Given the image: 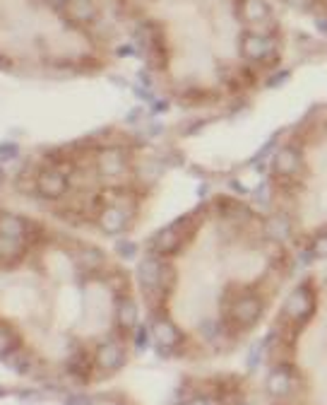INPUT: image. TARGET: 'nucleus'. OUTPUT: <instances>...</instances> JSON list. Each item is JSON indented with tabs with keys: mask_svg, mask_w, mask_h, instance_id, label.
<instances>
[{
	"mask_svg": "<svg viewBox=\"0 0 327 405\" xmlns=\"http://www.w3.org/2000/svg\"><path fill=\"white\" fill-rule=\"evenodd\" d=\"M315 312V289L310 282H301L289 292V297L284 299V312L282 316L294 326L308 323L310 316Z\"/></svg>",
	"mask_w": 327,
	"mask_h": 405,
	"instance_id": "obj_1",
	"label": "nucleus"
},
{
	"mask_svg": "<svg viewBox=\"0 0 327 405\" xmlns=\"http://www.w3.org/2000/svg\"><path fill=\"white\" fill-rule=\"evenodd\" d=\"M262 314H265V302L257 294H241V297L231 299L226 319H229V326L246 330V328H253L262 319Z\"/></svg>",
	"mask_w": 327,
	"mask_h": 405,
	"instance_id": "obj_2",
	"label": "nucleus"
},
{
	"mask_svg": "<svg viewBox=\"0 0 327 405\" xmlns=\"http://www.w3.org/2000/svg\"><path fill=\"white\" fill-rule=\"evenodd\" d=\"M164 268L166 263L161 261V256H145L137 266V285L145 292V297L154 304V299L161 302V277H164Z\"/></svg>",
	"mask_w": 327,
	"mask_h": 405,
	"instance_id": "obj_3",
	"label": "nucleus"
},
{
	"mask_svg": "<svg viewBox=\"0 0 327 405\" xmlns=\"http://www.w3.org/2000/svg\"><path fill=\"white\" fill-rule=\"evenodd\" d=\"M34 186L46 201H61L70 188V176L61 167H44L34 178Z\"/></svg>",
	"mask_w": 327,
	"mask_h": 405,
	"instance_id": "obj_4",
	"label": "nucleus"
},
{
	"mask_svg": "<svg viewBox=\"0 0 327 405\" xmlns=\"http://www.w3.org/2000/svg\"><path fill=\"white\" fill-rule=\"evenodd\" d=\"M152 340H154V350L161 357H171L183 345L186 338H183V330L173 321H168L166 316H159L152 321Z\"/></svg>",
	"mask_w": 327,
	"mask_h": 405,
	"instance_id": "obj_5",
	"label": "nucleus"
},
{
	"mask_svg": "<svg viewBox=\"0 0 327 405\" xmlns=\"http://www.w3.org/2000/svg\"><path fill=\"white\" fill-rule=\"evenodd\" d=\"M94 362H97V369L102 374H115L118 369H123V365L128 362V352H125L123 340L109 338L94 352Z\"/></svg>",
	"mask_w": 327,
	"mask_h": 405,
	"instance_id": "obj_6",
	"label": "nucleus"
},
{
	"mask_svg": "<svg viewBox=\"0 0 327 405\" xmlns=\"http://www.w3.org/2000/svg\"><path fill=\"white\" fill-rule=\"evenodd\" d=\"M298 386V372L292 365L282 362V365H274L267 374L265 388L272 398H289Z\"/></svg>",
	"mask_w": 327,
	"mask_h": 405,
	"instance_id": "obj_7",
	"label": "nucleus"
},
{
	"mask_svg": "<svg viewBox=\"0 0 327 405\" xmlns=\"http://www.w3.org/2000/svg\"><path fill=\"white\" fill-rule=\"evenodd\" d=\"M186 220H178V222L168 224V227H164L157 231L154 236H152V251H154L157 256H173L178 249H181V244L186 241Z\"/></svg>",
	"mask_w": 327,
	"mask_h": 405,
	"instance_id": "obj_8",
	"label": "nucleus"
},
{
	"mask_svg": "<svg viewBox=\"0 0 327 405\" xmlns=\"http://www.w3.org/2000/svg\"><path fill=\"white\" fill-rule=\"evenodd\" d=\"M241 56L246 58L248 63H265L267 58L274 54V41L272 36L267 34H257V31H246L241 36Z\"/></svg>",
	"mask_w": 327,
	"mask_h": 405,
	"instance_id": "obj_9",
	"label": "nucleus"
},
{
	"mask_svg": "<svg viewBox=\"0 0 327 405\" xmlns=\"http://www.w3.org/2000/svg\"><path fill=\"white\" fill-rule=\"evenodd\" d=\"M99 227H102L104 234L111 236L123 234L130 227V213L125 210V205L118 201L104 205V210L99 213Z\"/></svg>",
	"mask_w": 327,
	"mask_h": 405,
	"instance_id": "obj_10",
	"label": "nucleus"
},
{
	"mask_svg": "<svg viewBox=\"0 0 327 405\" xmlns=\"http://www.w3.org/2000/svg\"><path fill=\"white\" fill-rule=\"evenodd\" d=\"M272 169L277 176H282V178L296 176V174L303 169V155H301L298 147H294V145L279 147L272 157Z\"/></svg>",
	"mask_w": 327,
	"mask_h": 405,
	"instance_id": "obj_11",
	"label": "nucleus"
},
{
	"mask_svg": "<svg viewBox=\"0 0 327 405\" xmlns=\"http://www.w3.org/2000/svg\"><path fill=\"white\" fill-rule=\"evenodd\" d=\"M115 326L125 333H133L140 326V304L130 294L115 297Z\"/></svg>",
	"mask_w": 327,
	"mask_h": 405,
	"instance_id": "obj_12",
	"label": "nucleus"
},
{
	"mask_svg": "<svg viewBox=\"0 0 327 405\" xmlns=\"http://www.w3.org/2000/svg\"><path fill=\"white\" fill-rule=\"evenodd\" d=\"M97 169L102 176H106V178L118 176V174H123L125 169H128V155H125L120 147H113V145L104 147L102 155H99Z\"/></svg>",
	"mask_w": 327,
	"mask_h": 405,
	"instance_id": "obj_13",
	"label": "nucleus"
},
{
	"mask_svg": "<svg viewBox=\"0 0 327 405\" xmlns=\"http://www.w3.org/2000/svg\"><path fill=\"white\" fill-rule=\"evenodd\" d=\"M65 367H67V374L72 379H77V381H89L94 369H97V362H94V355H87L84 350H77L67 357Z\"/></svg>",
	"mask_w": 327,
	"mask_h": 405,
	"instance_id": "obj_14",
	"label": "nucleus"
},
{
	"mask_svg": "<svg viewBox=\"0 0 327 405\" xmlns=\"http://www.w3.org/2000/svg\"><path fill=\"white\" fill-rule=\"evenodd\" d=\"M239 10L248 24H262L272 17V8L267 0H241Z\"/></svg>",
	"mask_w": 327,
	"mask_h": 405,
	"instance_id": "obj_15",
	"label": "nucleus"
},
{
	"mask_svg": "<svg viewBox=\"0 0 327 405\" xmlns=\"http://www.w3.org/2000/svg\"><path fill=\"white\" fill-rule=\"evenodd\" d=\"M294 222L287 217V215H272L265 222V236L270 241H277V244H284V241L292 239Z\"/></svg>",
	"mask_w": 327,
	"mask_h": 405,
	"instance_id": "obj_16",
	"label": "nucleus"
},
{
	"mask_svg": "<svg viewBox=\"0 0 327 405\" xmlns=\"http://www.w3.org/2000/svg\"><path fill=\"white\" fill-rule=\"evenodd\" d=\"M104 254L97 249V246H82L80 251L75 254V263H77V268L84 273H97L99 268L104 266Z\"/></svg>",
	"mask_w": 327,
	"mask_h": 405,
	"instance_id": "obj_17",
	"label": "nucleus"
},
{
	"mask_svg": "<svg viewBox=\"0 0 327 405\" xmlns=\"http://www.w3.org/2000/svg\"><path fill=\"white\" fill-rule=\"evenodd\" d=\"M24 229H27V217H19V215H13V213L0 215V236L24 241Z\"/></svg>",
	"mask_w": 327,
	"mask_h": 405,
	"instance_id": "obj_18",
	"label": "nucleus"
},
{
	"mask_svg": "<svg viewBox=\"0 0 327 405\" xmlns=\"http://www.w3.org/2000/svg\"><path fill=\"white\" fill-rule=\"evenodd\" d=\"M22 347V338L10 323L0 321V357H10Z\"/></svg>",
	"mask_w": 327,
	"mask_h": 405,
	"instance_id": "obj_19",
	"label": "nucleus"
},
{
	"mask_svg": "<svg viewBox=\"0 0 327 405\" xmlns=\"http://www.w3.org/2000/svg\"><path fill=\"white\" fill-rule=\"evenodd\" d=\"M27 249V241L22 239H10V236H0V261H19Z\"/></svg>",
	"mask_w": 327,
	"mask_h": 405,
	"instance_id": "obj_20",
	"label": "nucleus"
},
{
	"mask_svg": "<svg viewBox=\"0 0 327 405\" xmlns=\"http://www.w3.org/2000/svg\"><path fill=\"white\" fill-rule=\"evenodd\" d=\"M8 360V365H10V369H15L17 374H22V376H27L34 372V365H36V357L31 355V352H24L22 347H19L15 355H10V357H5Z\"/></svg>",
	"mask_w": 327,
	"mask_h": 405,
	"instance_id": "obj_21",
	"label": "nucleus"
},
{
	"mask_svg": "<svg viewBox=\"0 0 327 405\" xmlns=\"http://www.w3.org/2000/svg\"><path fill=\"white\" fill-rule=\"evenodd\" d=\"M308 251L313 259L327 261V231H320V234H315L313 239H310Z\"/></svg>",
	"mask_w": 327,
	"mask_h": 405,
	"instance_id": "obj_22",
	"label": "nucleus"
},
{
	"mask_svg": "<svg viewBox=\"0 0 327 405\" xmlns=\"http://www.w3.org/2000/svg\"><path fill=\"white\" fill-rule=\"evenodd\" d=\"M267 343H270V340H260V343L250 350V355H248V369H253V372L257 369V365H260L262 355H265V350H267Z\"/></svg>",
	"mask_w": 327,
	"mask_h": 405,
	"instance_id": "obj_23",
	"label": "nucleus"
},
{
	"mask_svg": "<svg viewBox=\"0 0 327 405\" xmlns=\"http://www.w3.org/2000/svg\"><path fill=\"white\" fill-rule=\"evenodd\" d=\"M115 251H118V256L123 261H133L137 256V244L135 241H128V239H120L118 244H115Z\"/></svg>",
	"mask_w": 327,
	"mask_h": 405,
	"instance_id": "obj_24",
	"label": "nucleus"
},
{
	"mask_svg": "<svg viewBox=\"0 0 327 405\" xmlns=\"http://www.w3.org/2000/svg\"><path fill=\"white\" fill-rule=\"evenodd\" d=\"M133 343H135V347H137L140 352L145 350L147 343H150V333H147V328H145L142 323L133 330Z\"/></svg>",
	"mask_w": 327,
	"mask_h": 405,
	"instance_id": "obj_25",
	"label": "nucleus"
},
{
	"mask_svg": "<svg viewBox=\"0 0 327 405\" xmlns=\"http://www.w3.org/2000/svg\"><path fill=\"white\" fill-rule=\"evenodd\" d=\"M289 77H292V70H287V68H284V70H277L274 75H270V80H267V87L279 89V87L284 85V82L289 80Z\"/></svg>",
	"mask_w": 327,
	"mask_h": 405,
	"instance_id": "obj_26",
	"label": "nucleus"
},
{
	"mask_svg": "<svg viewBox=\"0 0 327 405\" xmlns=\"http://www.w3.org/2000/svg\"><path fill=\"white\" fill-rule=\"evenodd\" d=\"M17 155H19V147L15 145V143H3V145H0V160H3V162L13 160V157H17Z\"/></svg>",
	"mask_w": 327,
	"mask_h": 405,
	"instance_id": "obj_27",
	"label": "nucleus"
},
{
	"mask_svg": "<svg viewBox=\"0 0 327 405\" xmlns=\"http://www.w3.org/2000/svg\"><path fill=\"white\" fill-rule=\"evenodd\" d=\"M65 405H94V401L87 393H70V396L65 398Z\"/></svg>",
	"mask_w": 327,
	"mask_h": 405,
	"instance_id": "obj_28",
	"label": "nucleus"
},
{
	"mask_svg": "<svg viewBox=\"0 0 327 405\" xmlns=\"http://www.w3.org/2000/svg\"><path fill=\"white\" fill-rule=\"evenodd\" d=\"M284 3H287L289 8L298 10V13H308V10L315 5V0H284Z\"/></svg>",
	"mask_w": 327,
	"mask_h": 405,
	"instance_id": "obj_29",
	"label": "nucleus"
},
{
	"mask_svg": "<svg viewBox=\"0 0 327 405\" xmlns=\"http://www.w3.org/2000/svg\"><path fill=\"white\" fill-rule=\"evenodd\" d=\"M186 405H217V403L209 396H193L191 401H186Z\"/></svg>",
	"mask_w": 327,
	"mask_h": 405,
	"instance_id": "obj_30",
	"label": "nucleus"
},
{
	"mask_svg": "<svg viewBox=\"0 0 327 405\" xmlns=\"http://www.w3.org/2000/svg\"><path fill=\"white\" fill-rule=\"evenodd\" d=\"M115 54H118L120 58H128V56H140V54H137V49H135V46H128V44H125V46H118V49H115Z\"/></svg>",
	"mask_w": 327,
	"mask_h": 405,
	"instance_id": "obj_31",
	"label": "nucleus"
},
{
	"mask_svg": "<svg viewBox=\"0 0 327 405\" xmlns=\"http://www.w3.org/2000/svg\"><path fill=\"white\" fill-rule=\"evenodd\" d=\"M164 112H168V102L166 99H159V102H152V114H164Z\"/></svg>",
	"mask_w": 327,
	"mask_h": 405,
	"instance_id": "obj_32",
	"label": "nucleus"
},
{
	"mask_svg": "<svg viewBox=\"0 0 327 405\" xmlns=\"http://www.w3.org/2000/svg\"><path fill=\"white\" fill-rule=\"evenodd\" d=\"M315 29L323 36H327V17H315Z\"/></svg>",
	"mask_w": 327,
	"mask_h": 405,
	"instance_id": "obj_33",
	"label": "nucleus"
},
{
	"mask_svg": "<svg viewBox=\"0 0 327 405\" xmlns=\"http://www.w3.org/2000/svg\"><path fill=\"white\" fill-rule=\"evenodd\" d=\"M135 94L140 99H152V92H150V87H142V85H137L135 87Z\"/></svg>",
	"mask_w": 327,
	"mask_h": 405,
	"instance_id": "obj_34",
	"label": "nucleus"
},
{
	"mask_svg": "<svg viewBox=\"0 0 327 405\" xmlns=\"http://www.w3.org/2000/svg\"><path fill=\"white\" fill-rule=\"evenodd\" d=\"M10 68H13V61H10L8 56L0 54V70H10Z\"/></svg>",
	"mask_w": 327,
	"mask_h": 405,
	"instance_id": "obj_35",
	"label": "nucleus"
},
{
	"mask_svg": "<svg viewBox=\"0 0 327 405\" xmlns=\"http://www.w3.org/2000/svg\"><path fill=\"white\" fill-rule=\"evenodd\" d=\"M142 119V109H133V112L128 114V121L133 123V121H140Z\"/></svg>",
	"mask_w": 327,
	"mask_h": 405,
	"instance_id": "obj_36",
	"label": "nucleus"
},
{
	"mask_svg": "<svg viewBox=\"0 0 327 405\" xmlns=\"http://www.w3.org/2000/svg\"><path fill=\"white\" fill-rule=\"evenodd\" d=\"M46 3H49V5H54V8H58V10H61V8H65V5L70 3V0H46Z\"/></svg>",
	"mask_w": 327,
	"mask_h": 405,
	"instance_id": "obj_37",
	"label": "nucleus"
},
{
	"mask_svg": "<svg viewBox=\"0 0 327 405\" xmlns=\"http://www.w3.org/2000/svg\"><path fill=\"white\" fill-rule=\"evenodd\" d=\"M231 188H236L239 193H248V188L241 186V181H231Z\"/></svg>",
	"mask_w": 327,
	"mask_h": 405,
	"instance_id": "obj_38",
	"label": "nucleus"
},
{
	"mask_svg": "<svg viewBox=\"0 0 327 405\" xmlns=\"http://www.w3.org/2000/svg\"><path fill=\"white\" fill-rule=\"evenodd\" d=\"M3 178H5V171H3V167H0V183H3Z\"/></svg>",
	"mask_w": 327,
	"mask_h": 405,
	"instance_id": "obj_39",
	"label": "nucleus"
},
{
	"mask_svg": "<svg viewBox=\"0 0 327 405\" xmlns=\"http://www.w3.org/2000/svg\"><path fill=\"white\" fill-rule=\"evenodd\" d=\"M5 393H8V388H0V398H3V396H5Z\"/></svg>",
	"mask_w": 327,
	"mask_h": 405,
	"instance_id": "obj_40",
	"label": "nucleus"
},
{
	"mask_svg": "<svg viewBox=\"0 0 327 405\" xmlns=\"http://www.w3.org/2000/svg\"><path fill=\"white\" fill-rule=\"evenodd\" d=\"M234 405H248V403H244V401H239V403H234Z\"/></svg>",
	"mask_w": 327,
	"mask_h": 405,
	"instance_id": "obj_41",
	"label": "nucleus"
},
{
	"mask_svg": "<svg viewBox=\"0 0 327 405\" xmlns=\"http://www.w3.org/2000/svg\"><path fill=\"white\" fill-rule=\"evenodd\" d=\"M118 405H128V403H118Z\"/></svg>",
	"mask_w": 327,
	"mask_h": 405,
	"instance_id": "obj_42",
	"label": "nucleus"
}]
</instances>
